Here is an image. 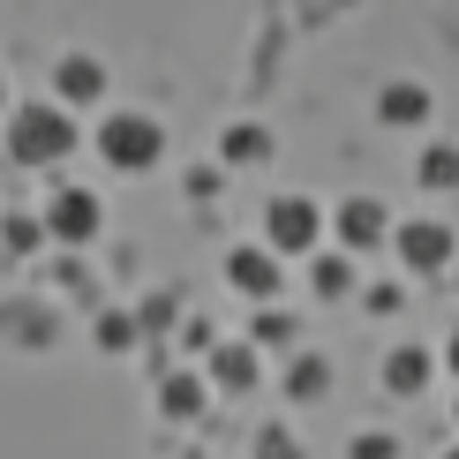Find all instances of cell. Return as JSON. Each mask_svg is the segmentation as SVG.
Wrapping results in <instances>:
<instances>
[{"instance_id": "6da1fadb", "label": "cell", "mask_w": 459, "mask_h": 459, "mask_svg": "<svg viewBox=\"0 0 459 459\" xmlns=\"http://www.w3.org/2000/svg\"><path fill=\"white\" fill-rule=\"evenodd\" d=\"M159 121H143V113H113V121L99 128V151H106V166H121V174H143L151 159H159Z\"/></svg>"}, {"instance_id": "7a4b0ae2", "label": "cell", "mask_w": 459, "mask_h": 459, "mask_svg": "<svg viewBox=\"0 0 459 459\" xmlns=\"http://www.w3.org/2000/svg\"><path fill=\"white\" fill-rule=\"evenodd\" d=\"M8 143H15V159L46 166V159H61V151L75 143V128H68L53 106H23V113H15V128H8Z\"/></svg>"}, {"instance_id": "3957f363", "label": "cell", "mask_w": 459, "mask_h": 459, "mask_svg": "<svg viewBox=\"0 0 459 459\" xmlns=\"http://www.w3.org/2000/svg\"><path fill=\"white\" fill-rule=\"evenodd\" d=\"M264 234H272V248H316L324 212H316L309 196H279L272 212H264Z\"/></svg>"}, {"instance_id": "277c9868", "label": "cell", "mask_w": 459, "mask_h": 459, "mask_svg": "<svg viewBox=\"0 0 459 459\" xmlns=\"http://www.w3.org/2000/svg\"><path fill=\"white\" fill-rule=\"evenodd\" d=\"M399 256H407V272H445L452 264V234L437 219H414V226H399Z\"/></svg>"}, {"instance_id": "5b68a950", "label": "cell", "mask_w": 459, "mask_h": 459, "mask_svg": "<svg viewBox=\"0 0 459 459\" xmlns=\"http://www.w3.org/2000/svg\"><path fill=\"white\" fill-rule=\"evenodd\" d=\"M46 226L61 241H91V234H99V196H91V188H61L53 212H46Z\"/></svg>"}, {"instance_id": "8992f818", "label": "cell", "mask_w": 459, "mask_h": 459, "mask_svg": "<svg viewBox=\"0 0 459 459\" xmlns=\"http://www.w3.org/2000/svg\"><path fill=\"white\" fill-rule=\"evenodd\" d=\"M226 279H234L241 294L272 301L279 294V256H272V248H234V256H226Z\"/></svg>"}, {"instance_id": "52a82bcc", "label": "cell", "mask_w": 459, "mask_h": 459, "mask_svg": "<svg viewBox=\"0 0 459 459\" xmlns=\"http://www.w3.org/2000/svg\"><path fill=\"white\" fill-rule=\"evenodd\" d=\"M377 234H385V204H369V196L339 204V241H347V248H369Z\"/></svg>"}, {"instance_id": "ba28073f", "label": "cell", "mask_w": 459, "mask_h": 459, "mask_svg": "<svg viewBox=\"0 0 459 459\" xmlns=\"http://www.w3.org/2000/svg\"><path fill=\"white\" fill-rule=\"evenodd\" d=\"M385 385H392L399 399H414V392L429 385V354H422V347H399V354L385 361Z\"/></svg>"}, {"instance_id": "9c48e42d", "label": "cell", "mask_w": 459, "mask_h": 459, "mask_svg": "<svg viewBox=\"0 0 459 459\" xmlns=\"http://www.w3.org/2000/svg\"><path fill=\"white\" fill-rule=\"evenodd\" d=\"M377 113H385V121H399V128H414V121L429 113V91H422V83H392L385 99H377Z\"/></svg>"}, {"instance_id": "30bf717a", "label": "cell", "mask_w": 459, "mask_h": 459, "mask_svg": "<svg viewBox=\"0 0 459 459\" xmlns=\"http://www.w3.org/2000/svg\"><path fill=\"white\" fill-rule=\"evenodd\" d=\"M414 174H422V188H459V151H452V143L422 151V166H414Z\"/></svg>"}, {"instance_id": "8fae6325", "label": "cell", "mask_w": 459, "mask_h": 459, "mask_svg": "<svg viewBox=\"0 0 459 459\" xmlns=\"http://www.w3.org/2000/svg\"><path fill=\"white\" fill-rule=\"evenodd\" d=\"M256 159H272V136L264 128H226V166H256Z\"/></svg>"}, {"instance_id": "7c38bea8", "label": "cell", "mask_w": 459, "mask_h": 459, "mask_svg": "<svg viewBox=\"0 0 459 459\" xmlns=\"http://www.w3.org/2000/svg\"><path fill=\"white\" fill-rule=\"evenodd\" d=\"M212 369H219V385H256V347H219V361H212Z\"/></svg>"}, {"instance_id": "4fadbf2b", "label": "cell", "mask_w": 459, "mask_h": 459, "mask_svg": "<svg viewBox=\"0 0 459 459\" xmlns=\"http://www.w3.org/2000/svg\"><path fill=\"white\" fill-rule=\"evenodd\" d=\"M196 407H204V385H196V377H166V414H174V422H188Z\"/></svg>"}, {"instance_id": "5bb4252c", "label": "cell", "mask_w": 459, "mask_h": 459, "mask_svg": "<svg viewBox=\"0 0 459 459\" xmlns=\"http://www.w3.org/2000/svg\"><path fill=\"white\" fill-rule=\"evenodd\" d=\"M324 385H332V369H324L316 354H301V361H294V377H286V392H294V399H316Z\"/></svg>"}, {"instance_id": "9a60e30c", "label": "cell", "mask_w": 459, "mask_h": 459, "mask_svg": "<svg viewBox=\"0 0 459 459\" xmlns=\"http://www.w3.org/2000/svg\"><path fill=\"white\" fill-rule=\"evenodd\" d=\"M99 347L128 354V347H136V316H121V309H113V316H99Z\"/></svg>"}, {"instance_id": "2e32d148", "label": "cell", "mask_w": 459, "mask_h": 459, "mask_svg": "<svg viewBox=\"0 0 459 459\" xmlns=\"http://www.w3.org/2000/svg\"><path fill=\"white\" fill-rule=\"evenodd\" d=\"M61 91H68V99H99V61H68L61 68Z\"/></svg>"}, {"instance_id": "e0dca14e", "label": "cell", "mask_w": 459, "mask_h": 459, "mask_svg": "<svg viewBox=\"0 0 459 459\" xmlns=\"http://www.w3.org/2000/svg\"><path fill=\"white\" fill-rule=\"evenodd\" d=\"M347 256H316V294H347Z\"/></svg>"}, {"instance_id": "ac0fdd59", "label": "cell", "mask_w": 459, "mask_h": 459, "mask_svg": "<svg viewBox=\"0 0 459 459\" xmlns=\"http://www.w3.org/2000/svg\"><path fill=\"white\" fill-rule=\"evenodd\" d=\"M256 339H272V347H286V339H294V316H256Z\"/></svg>"}, {"instance_id": "d6986e66", "label": "cell", "mask_w": 459, "mask_h": 459, "mask_svg": "<svg viewBox=\"0 0 459 459\" xmlns=\"http://www.w3.org/2000/svg\"><path fill=\"white\" fill-rule=\"evenodd\" d=\"M354 459H399L392 437H354Z\"/></svg>"}, {"instance_id": "ffe728a7", "label": "cell", "mask_w": 459, "mask_h": 459, "mask_svg": "<svg viewBox=\"0 0 459 459\" xmlns=\"http://www.w3.org/2000/svg\"><path fill=\"white\" fill-rule=\"evenodd\" d=\"M8 248H15V256H23V248H38V226H30V219H8Z\"/></svg>"}, {"instance_id": "44dd1931", "label": "cell", "mask_w": 459, "mask_h": 459, "mask_svg": "<svg viewBox=\"0 0 459 459\" xmlns=\"http://www.w3.org/2000/svg\"><path fill=\"white\" fill-rule=\"evenodd\" d=\"M264 459H294V445L286 437H264Z\"/></svg>"}, {"instance_id": "7402d4cb", "label": "cell", "mask_w": 459, "mask_h": 459, "mask_svg": "<svg viewBox=\"0 0 459 459\" xmlns=\"http://www.w3.org/2000/svg\"><path fill=\"white\" fill-rule=\"evenodd\" d=\"M445 361H452V369H459V332H452V347H445Z\"/></svg>"}, {"instance_id": "603a6c76", "label": "cell", "mask_w": 459, "mask_h": 459, "mask_svg": "<svg viewBox=\"0 0 459 459\" xmlns=\"http://www.w3.org/2000/svg\"><path fill=\"white\" fill-rule=\"evenodd\" d=\"M452 459H459V452H452Z\"/></svg>"}]
</instances>
